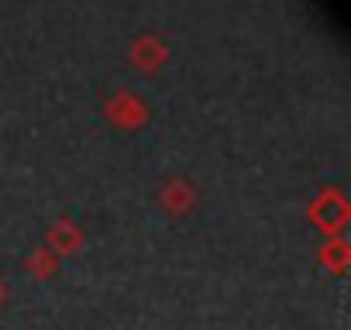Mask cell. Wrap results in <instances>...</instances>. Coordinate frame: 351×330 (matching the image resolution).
I'll return each mask as SVG.
<instances>
[]
</instances>
